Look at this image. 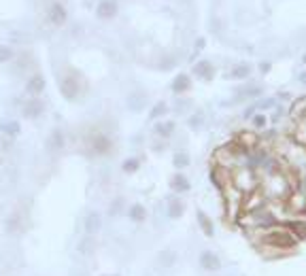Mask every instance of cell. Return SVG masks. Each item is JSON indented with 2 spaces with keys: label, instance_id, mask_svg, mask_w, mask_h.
I'll list each match as a JSON object with an SVG mask.
<instances>
[{
  "label": "cell",
  "instance_id": "obj_11",
  "mask_svg": "<svg viewBox=\"0 0 306 276\" xmlns=\"http://www.w3.org/2000/svg\"><path fill=\"white\" fill-rule=\"evenodd\" d=\"M170 187H173V191H176V194H185V191H189V187H191V183H189V179L185 174H175L173 179H170Z\"/></svg>",
  "mask_w": 306,
  "mask_h": 276
},
{
  "label": "cell",
  "instance_id": "obj_1",
  "mask_svg": "<svg viewBox=\"0 0 306 276\" xmlns=\"http://www.w3.org/2000/svg\"><path fill=\"white\" fill-rule=\"evenodd\" d=\"M262 244L268 246V249H281V251H294L298 244V238L291 232H287L285 228H272L264 232L262 236Z\"/></svg>",
  "mask_w": 306,
  "mask_h": 276
},
{
  "label": "cell",
  "instance_id": "obj_10",
  "mask_svg": "<svg viewBox=\"0 0 306 276\" xmlns=\"http://www.w3.org/2000/svg\"><path fill=\"white\" fill-rule=\"evenodd\" d=\"M189 87H191L189 75L181 73V75H176L173 79V91H175V94H185V91H189Z\"/></svg>",
  "mask_w": 306,
  "mask_h": 276
},
{
  "label": "cell",
  "instance_id": "obj_30",
  "mask_svg": "<svg viewBox=\"0 0 306 276\" xmlns=\"http://www.w3.org/2000/svg\"><path fill=\"white\" fill-rule=\"evenodd\" d=\"M87 251H91V242H85L83 240V242L79 244V253H87Z\"/></svg>",
  "mask_w": 306,
  "mask_h": 276
},
{
  "label": "cell",
  "instance_id": "obj_25",
  "mask_svg": "<svg viewBox=\"0 0 306 276\" xmlns=\"http://www.w3.org/2000/svg\"><path fill=\"white\" fill-rule=\"evenodd\" d=\"M160 259H162V266H173L175 264V259H176V255L173 253V251H164L162 255H160Z\"/></svg>",
  "mask_w": 306,
  "mask_h": 276
},
{
  "label": "cell",
  "instance_id": "obj_4",
  "mask_svg": "<svg viewBox=\"0 0 306 276\" xmlns=\"http://www.w3.org/2000/svg\"><path fill=\"white\" fill-rule=\"evenodd\" d=\"M60 89H62V96L66 100H75L77 94H79V83H77L75 77H64L62 83H60Z\"/></svg>",
  "mask_w": 306,
  "mask_h": 276
},
{
  "label": "cell",
  "instance_id": "obj_26",
  "mask_svg": "<svg viewBox=\"0 0 306 276\" xmlns=\"http://www.w3.org/2000/svg\"><path fill=\"white\" fill-rule=\"evenodd\" d=\"M168 111V106H166V102H158L153 106V111H151V119H158V117H162L164 113Z\"/></svg>",
  "mask_w": 306,
  "mask_h": 276
},
{
  "label": "cell",
  "instance_id": "obj_6",
  "mask_svg": "<svg viewBox=\"0 0 306 276\" xmlns=\"http://www.w3.org/2000/svg\"><path fill=\"white\" fill-rule=\"evenodd\" d=\"M83 225H85V232L89 234H98L100 232V228H102V215L100 212H89V215H85V221H83Z\"/></svg>",
  "mask_w": 306,
  "mask_h": 276
},
{
  "label": "cell",
  "instance_id": "obj_15",
  "mask_svg": "<svg viewBox=\"0 0 306 276\" xmlns=\"http://www.w3.org/2000/svg\"><path fill=\"white\" fill-rule=\"evenodd\" d=\"M183 212H185V204L179 200V197H173V200H170V204H168V215L173 217V219H179Z\"/></svg>",
  "mask_w": 306,
  "mask_h": 276
},
{
  "label": "cell",
  "instance_id": "obj_28",
  "mask_svg": "<svg viewBox=\"0 0 306 276\" xmlns=\"http://www.w3.org/2000/svg\"><path fill=\"white\" fill-rule=\"evenodd\" d=\"M266 123H268V119H266V115H262V113H258V115L253 117V125L258 127V130H264Z\"/></svg>",
  "mask_w": 306,
  "mask_h": 276
},
{
  "label": "cell",
  "instance_id": "obj_12",
  "mask_svg": "<svg viewBox=\"0 0 306 276\" xmlns=\"http://www.w3.org/2000/svg\"><path fill=\"white\" fill-rule=\"evenodd\" d=\"M43 89H45V77H43V75H34L32 79L28 81V85H26V91L30 96H39Z\"/></svg>",
  "mask_w": 306,
  "mask_h": 276
},
{
  "label": "cell",
  "instance_id": "obj_7",
  "mask_svg": "<svg viewBox=\"0 0 306 276\" xmlns=\"http://www.w3.org/2000/svg\"><path fill=\"white\" fill-rule=\"evenodd\" d=\"M96 15L100 19H113L117 15V2L115 0H102L96 9Z\"/></svg>",
  "mask_w": 306,
  "mask_h": 276
},
{
  "label": "cell",
  "instance_id": "obj_33",
  "mask_svg": "<svg viewBox=\"0 0 306 276\" xmlns=\"http://www.w3.org/2000/svg\"><path fill=\"white\" fill-rule=\"evenodd\" d=\"M300 83H302V85H306V73H302V75H300Z\"/></svg>",
  "mask_w": 306,
  "mask_h": 276
},
{
  "label": "cell",
  "instance_id": "obj_18",
  "mask_svg": "<svg viewBox=\"0 0 306 276\" xmlns=\"http://www.w3.org/2000/svg\"><path fill=\"white\" fill-rule=\"evenodd\" d=\"M49 147L55 149V151H60V149L64 147V134L62 130H53L51 136H49Z\"/></svg>",
  "mask_w": 306,
  "mask_h": 276
},
{
  "label": "cell",
  "instance_id": "obj_2",
  "mask_svg": "<svg viewBox=\"0 0 306 276\" xmlns=\"http://www.w3.org/2000/svg\"><path fill=\"white\" fill-rule=\"evenodd\" d=\"M200 266L206 272H217L221 268V257L213 251H202L200 253Z\"/></svg>",
  "mask_w": 306,
  "mask_h": 276
},
{
  "label": "cell",
  "instance_id": "obj_27",
  "mask_svg": "<svg viewBox=\"0 0 306 276\" xmlns=\"http://www.w3.org/2000/svg\"><path fill=\"white\" fill-rule=\"evenodd\" d=\"M13 58V49L6 47V45H0V64L2 62H9Z\"/></svg>",
  "mask_w": 306,
  "mask_h": 276
},
{
  "label": "cell",
  "instance_id": "obj_32",
  "mask_svg": "<svg viewBox=\"0 0 306 276\" xmlns=\"http://www.w3.org/2000/svg\"><path fill=\"white\" fill-rule=\"evenodd\" d=\"M260 68H262V73H268V70H270V64H268V62H264Z\"/></svg>",
  "mask_w": 306,
  "mask_h": 276
},
{
  "label": "cell",
  "instance_id": "obj_21",
  "mask_svg": "<svg viewBox=\"0 0 306 276\" xmlns=\"http://www.w3.org/2000/svg\"><path fill=\"white\" fill-rule=\"evenodd\" d=\"M138 168H140V161H138L136 158L126 159V161H124V166H122V170H124L126 174H134V172H138Z\"/></svg>",
  "mask_w": 306,
  "mask_h": 276
},
{
  "label": "cell",
  "instance_id": "obj_22",
  "mask_svg": "<svg viewBox=\"0 0 306 276\" xmlns=\"http://www.w3.org/2000/svg\"><path fill=\"white\" fill-rule=\"evenodd\" d=\"M173 164L183 170V168H187L189 166V155L187 153H175V158H173Z\"/></svg>",
  "mask_w": 306,
  "mask_h": 276
},
{
  "label": "cell",
  "instance_id": "obj_20",
  "mask_svg": "<svg viewBox=\"0 0 306 276\" xmlns=\"http://www.w3.org/2000/svg\"><path fill=\"white\" fill-rule=\"evenodd\" d=\"M128 102H130V109H132V111H140V109H143V106H145L147 98H145L143 94H132V96H130V100H128Z\"/></svg>",
  "mask_w": 306,
  "mask_h": 276
},
{
  "label": "cell",
  "instance_id": "obj_36",
  "mask_svg": "<svg viewBox=\"0 0 306 276\" xmlns=\"http://www.w3.org/2000/svg\"><path fill=\"white\" fill-rule=\"evenodd\" d=\"M304 143H306V138H304Z\"/></svg>",
  "mask_w": 306,
  "mask_h": 276
},
{
  "label": "cell",
  "instance_id": "obj_24",
  "mask_svg": "<svg viewBox=\"0 0 306 276\" xmlns=\"http://www.w3.org/2000/svg\"><path fill=\"white\" fill-rule=\"evenodd\" d=\"M19 215H17V212H13V215L9 217V221H6V230H9V232H19Z\"/></svg>",
  "mask_w": 306,
  "mask_h": 276
},
{
  "label": "cell",
  "instance_id": "obj_8",
  "mask_svg": "<svg viewBox=\"0 0 306 276\" xmlns=\"http://www.w3.org/2000/svg\"><path fill=\"white\" fill-rule=\"evenodd\" d=\"M196 219H198V225H200V230H202V234H204V236H209V238H213V236H215V225H213L211 217L206 215L204 210H200V208H198V210H196Z\"/></svg>",
  "mask_w": 306,
  "mask_h": 276
},
{
  "label": "cell",
  "instance_id": "obj_3",
  "mask_svg": "<svg viewBox=\"0 0 306 276\" xmlns=\"http://www.w3.org/2000/svg\"><path fill=\"white\" fill-rule=\"evenodd\" d=\"M47 17L49 21H51L53 26H64L66 24V9H64V4L60 2H51L49 4V9H47Z\"/></svg>",
  "mask_w": 306,
  "mask_h": 276
},
{
  "label": "cell",
  "instance_id": "obj_34",
  "mask_svg": "<svg viewBox=\"0 0 306 276\" xmlns=\"http://www.w3.org/2000/svg\"><path fill=\"white\" fill-rule=\"evenodd\" d=\"M302 62H304V64H306V53H304V58H302Z\"/></svg>",
  "mask_w": 306,
  "mask_h": 276
},
{
  "label": "cell",
  "instance_id": "obj_29",
  "mask_svg": "<svg viewBox=\"0 0 306 276\" xmlns=\"http://www.w3.org/2000/svg\"><path fill=\"white\" fill-rule=\"evenodd\" d=\"M262 94V87H247L243 89V94H240V98H255Z\"/></svg>",
  "mask_w": 306,
  "mask_h": 276
},
{
  "label": "cell",
  "instance_id": "obj_23",
  "mask_svg": "<svg viewBox=\"0 0 306 276\" xmlns=\"http://www.w3.org/2000/svg\"><path fill=\"white\" fill-rule=\"evenodd\" d=\"M0 130L11 134V136H17L19 134V123L17 121H6V123H0Z\"/></svg>",
  "mask_w": 306,
  "mask_h": 276
},
{
  "label": "cell",
  "instance_id": "obj_35",
  "mask_svg": "<svg viewBox=\"0 0 306 276\" xmlns=\"http://www.w3.org/2000/svg\"><path fill=\"white\" fill-rule=\"evenodd\" d=\"M0 166H2V155H0Z\"/></svg>",
  "mask_w": 306,
  "mask_h": 276
},
{
  "label": "cell",
  "instance_id": "obj_5",
  "mask_svg": "<svg viewBox=\"0 0 306 276\" xmlns=\"http://www.w3.org/2000/svg\"><path fill=\"white\" fill-rule=\"evenodd\" d=\"M283 228L294 234L298 238V242H300V240H306V221L304 219H291V221H285Z\"/></svg>",
  "mask_w": 306,
  "mask_h": 276
},
{
  "label": "cell",
  "instance_id": "obj_13",
  "mask_svg": "<svg viewBox=\"0 0 306 276\" xmlns=\"http://www.w3.org/2000/svg\"><path fill=\"white\" fill-rule=\"evenodd\" d=\"M91 147H94V151H96L98 155L109 153V151H111V140L106 138V136H102V134H98V136L91 140Z\"/></svg>",
  "mask_w": 306,
  "mask_h": 276
},
{
  "label": "cell",
  "instance_id": "obj_16",
  "mask_svg": "<svg viewBox=\"0 0 306 276\" xmlns=\"http://www.w3.org/2000/svg\"><path fill=\"white\" fill-rule=\"evenodd\" d=\"M249 75H251V66H249V64H236L230 73L232 79H247Z\"/></svg>",
  "mask_w": 306,
  "mask_h": 276
},
{
  "label": "cell",
  "instance_id": "obj_14",
  "mask_svg": "<svg viewBox=\"0 0 306 276\" xmlns=\"http://www.w3.org/2000/svg\"><path fill=\"white\" fill-rule=\"evenodd\" d=\"M175 121H160V123H155V134L162 138H170L175 134Z\"/></svg>",
  "mask_w": 306,
  "mask_h": 276
},
{
  "label": "cell",
  "instance_id": "obj_17",
  "mask_svg": "<svg viewBox=\"0 0 306 276\" xmlns=\"http://www.w3.org/2000/svg\"><path fill=\"white\" fill-rule=\"evenodd\" d=\"M41 113H43V102H39V100L28 102V104H26V109H24V115H26V117H30V119L39 117Z\"/></svg>",
  "mask_w": 306,
  "mask_h": 276
},
{
  "label": "cell",
  "instance_id": "obj_31",
  "mask_svg": "<svg viewBox=\"0 0 306 276\" xmlns=\"http://www.w3.org/2000/svg\"><path fill=\"white\" fill-rule=\"evenodd\" d=\"M189 123H191V125H194V127H198V125H200V123H202V115H194V117H191V119H189Z\"/></svg>",
  "mask_w": 306,
  "mask_h": 276
},
{
  "label": "cell",
  "instance_id": "obj_19",
  "mask_svg": "<svg viewBox=\"0 0 306 276\" xmlns=\"http://www.w3.org/2000/svg\"><path fill=\"white\" fill-rule=\"evenodd\" d=\"M145 217H147V210L143 204H134V206L130 208V219L132 221H145Z\"/></svg>",
  "mask_w": 306,
  "mask_h": 276
},
{
  "label": "cell",
  "instance_id": "obj_9",
  "mask_svg": "<svg viewBox=\"0 0 306 276\" xmlns=\"http://www.w3.org/2000/svg\"><path fill=\"white\" fill-rule=\"evenodd\" d=\"M194 75H198L204 81H211L213 77H215V66H213V62H209V60H200L194 66Z\"/></svg>",
  "mask_w": 306,
  "mask_h": 276
}]
</instances>
